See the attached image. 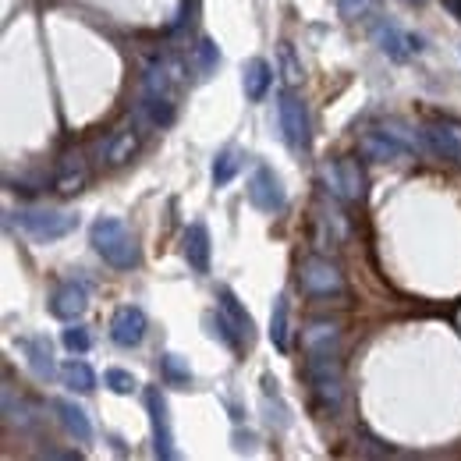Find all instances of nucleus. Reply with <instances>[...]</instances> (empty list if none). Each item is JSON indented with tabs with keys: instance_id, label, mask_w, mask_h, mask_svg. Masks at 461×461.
<instances>
[{
	"instance_id": "obj_21",
	"label": "nucleus",
	"mask_w": 461,
	"mask_h": 461,
	"mask_svg": "<svg viewBox=\"0 0 461 461\" xmlns=\"http://www.w3.org/2000/svg\"><path fill=\"white\" fill-rule=\"evenodd\" d=\"M135 149H139V135H135V131H114V135L104 142V160H107L111 167H121V164H128V160L135 157Z\"/></svg>"
},
{
	"instance_id": "obj_1",
	"label": "nucleus",
	"mask_w": 461,
	"mask_h": 461,
	"mask_svg": "<svg viewBox=\"0 0 461 461\" xmlns=\"http://www.w3.org/2000/svg\"><path fill=\"white\" fill-rule=\"evenodd\" d=\"M89 241L104 256V263H111L114 270H131L139 263V245H135L131 230L124 228V221H117V217H100L89 228Z\"/></svg>"
},
{
	"instance_id": "obj_10",
	"label": "nucleus",
	"mask_w": 461,
	"mask_h": 461,
	"mask_svg": "<svg viewBox=\"0 0 461 461\" xmlns=\"http://www.w3.org/2000/svg\"><path fill=\"white\" fill-rule=\"evenodd\" d=\"M146 408H149V419H153V451H157V458H174L171 419H167V402H164L160 387L146 391Z\"/></svg>"
},
{
	"instance_id": "obj_28",
	"label": "nucleus",
	"mask_w": 461,
	"mask_h": 461,
	"mask_svg": "<svg viewBox=\"0 0 461 461\" xmlns=\"http://www.w3.org/2000/svg\"><path fill=\"white\" fill-rule=\"evenodd\" d=\"M376 7H380V0H338V11H341V18H348V22H358V18L373 14Z\"/></svg>"
},
{
	"instance_id": "obj_20",
	"label": "nucleus",
	"mask_w": 461,
	"mask_h": 461,
	"mask_svg": "<svg viewBox=\"0 0 461 461\" xmlns=\"http://www.w3.org/2000/svg\"><path fill=\"white\" fill-rule=\"evenodd\" d=\"M217 64H221V50H217V43H213L210 36H203V40L192 47L188 68H192V71H195V78L203 82V78H210V75L217 71Z\"/></svg>"
},
{
	"instance_id": "obj_27",
	"label": "nucleus",
	"mask_w": 461,
	"mask_h": 461,
	"mask_svg": "<svg viewBox=\"0 0 461 461\" xmlns=\"http://www.w3.org/2000/svg\"><path fill=\"white\" fill-rule=\"evenodd\" d=\"M160 366H164L167 384H174V387H188V384H192V369L181 362V355H164Z\"/></svg>"
},
{
	"instance_id": "obj_13",
	"label": "nucleus",
	"mask_w": 461,
	"mask_h": 461,
	"mask_svg": "<svg viewBox=\"0 0 461 461\" xmlns=\"http://www.w3.org/2000/svg\"><path fill=\"white\" fill-rule=\"evenodd\" d=\"M89 309V291L86 285H75V281H64L54 294H50V312L58 316V320H78L82 312Z\"/></svg>"
},
{
	"instance_id": "obj_9",
	"label": "nucleus",
	"mask_w": 461,
	"mask_h": 461,
	"mask_svg": "<svg viewBox=\"0 0 461 461\" xmlns=\"http://www.w3.org/2000/svg\"><path fill=\"white\" fill-rule=\"evenodd\" d=\"M146 330H149V320L139 305H121L111 316V341L117 348H139L146 341Z\"/></svg>"
},
{
	"instance_id": "obj_24",
	"label": "nucleus",
	"mask_w": 461,
	"mask_h": 461,
	"mask_svg": "<svg viewBox=\"0 0 461 461\" xmlns=\"http://www.w3.org/2000/svg\"><path fill=\"white\" fill-rule=\"evenodd\" d=\"M270 341L277 351H288V298L277 294L274 312H270Z\"/></svg>"
},
{
	"instance_id": "obj_14",
	"label": "nucleus",
	"mask_w": 461,
	"mask_h": 461,
	"mask_svg": "<svg viewBox=\"0 0 461 461\" xmlns=\"http://www.w3.org/2000/svg\"><path fill=\"white\" fill-rule=\"evenodd\" d=\"M270 82H274V68H270L267 60L263 58L245 60V68H241V86H245V96H249L252 104H259V100L270 93Z\"/></svg>"
},
{
	"instance_id": "obj_11",
	"label": "nucleus",
	"mask_w": 461,
	"mask_h": 461,
	"mask_svg": "<svg viewBox=\"0 0 461 461\" xmlns=\"http://www.w3.org/2000/svg\"><path fill=\"white\" fill-rule=\"evenodd\" d=\"M404 153L408 149H404L387 128H376V131H362L358 135V157L369 160V164H391V160H402Z\"/></svg>"
},
{
	"instance_id": "obj_32",
	"label": "nucleus",
	"mask_w": 461,
	"mask_h": 461,
	"mask_svg": "<svg viewBox=\"0 0 461 461\" xmlns=\"http://www.w3.org/2000/svg\"><path fill=\"white\" fill-rule=\"evenodd\" d=\"M281 58L288 64V82H302V68L294 64V54H291V47L285 43V50H281Z\"/></svg>"
},
{
	"instance_id": "obj_22",
	"label": "nucleus",
	"mask_w": 461,
	"mask_h": 461,
	"mask_svg": "<svg viewBox=\"0 0 461 461\" xmlns=\"http://www.w3.org/2000/svg\"><path fill=\"white\" fill-rule=\"evenodd\" d=\"M60 380H64L71 391H78V394L96 391V373H93L82 358H68V362L60 366Z\"/></svg>"
},
{
	"instance_id": "obj_23",
	"label": "nucleus",
	"mask_w": 461,
	"mask_h": 461,
	"mask_svg": "<svg viewBox=\"0 0 461 461\" xmlns=\"http://www.w3.org/2000/svg\"><path fill=\"white\" fill-rule=\"evenodd\" d=\"M86 181H89V171H86L82 157H64V164H60V171H58V181H54L58 192L71 195V192H78Z\"/></svg>"
},
{
	"instance_id": "obj_7",
	"label": "nucleus",
	"mask_w": 461,
	"mask_h": 461,
	"mask_svg": "<svg viewBox=\"0 0 461 461\" xmlns=\"http://www.w3.org/2000/svg\"><path fill=\"white\" fill-rule=\"evenodd\" d=\"M323 181H327L330 195L341 199V203H358V199L366 195V174H362V167H358L351 157L330 160V164L323 167Z\"/></svg>"
},
{
	"instance_id": "obj_6",
	"label": "nucleus",
	"mask_w": 461,
	"mask_h": 461,
	"mask_svg": "<svg viewBox=\"0 0 461 461\" xmlns=\"http://www.w3.org/2000/svg\"><path fill=\"white\" fill-rule=\"evenodd\" d=\"M277 114H281V131L288 139V146L294 153H305L309 149V107L305 100L294 93V89H285L281 93V104H277Z\"/></svg>"
},
{
	"instance_id": "obj_18",
	"label": "nucleus",
	"mask_w": 461,
	"mask_h": 461,
	"mask_svg": "<svg viewBox=\"0 0 461 461\" xmlns=\"http://www.w3.org/2000/svg\"><path fill=\"white\" fill-rule=\"evenodd\" d=\"M217 298H221V312L228 316L230 327H234V330L241 334V341L249 345V341H252V330H256V327H252V316L241 309V302L234 298V291L230 288H217Z\"/></svg>"
},
{
	"instance_id": "obj_5",
	"label": "nucleus",
	"mask_w": 461,
	"mask_h": 461,
	"mask_svg": "<svg viewBox=\"0 0 461 461\" xmlns=\"http://www.w3.org/2000/svg\"><path fill=\"white\" fill-rule=\"evenodd\" d=\"M419 139H422V149L433 153L437 160H451L461 164V121L451 117H433L419 128Z\"/></svg>"
},
{
	"instance_id": "obj_8",
	"label": "nucleus",
	"mask_w": 461,
	"mask_h": 461,
	"mask_svg": "<svg viewBox=\"0 0 461 461\" xmlns=\"http://www.w3.org/2000/svg\"><path fill=\"white\" fill-rule=\"evenodd\" d=\"M249 203L263 213H281L288 206V192L281 185V177L274 174V167H256L252 177H249Z\"/></svg>"
},
{
	"instance_id": "obj_30",
	"label": "nucleus",
	"mask_w": 461,
	"mask_h": 461,
	"mask_svg": "<svg viewBox=\"0 0 461 461\" xmlns=\"http://www.w3.org/2000/svg\"><path fill=\"white\" fill-rule=\"evenodd\" d=\"M60 341H64L68 351H78V355H82V351H89V348H93V334H89L86 327H71V330H64V334H60Z\"/></svg>"
},
{
	"instance_id": "obj_26",
	"label": "nucleus",
	"mask_w": 461,
	"mask_h": 461,
	"mask_svg": "<svg viewBox=\"0 0 461 461\" xmlns=\"http://www.w3.org/2000/svg\"><path fill=\"white\" fill-rule=\"evenodd\" d=\"M238 171H241V153H238L234 146H228V149L213 160V185H228Z\"/></svg>"
},
{
	"instance_id": "obj_31",
	"label": "nucleus",
	"mask_w": 461,
	"mask_h": 461,
	"mask_svg": "<svg viewBox=\"0 0 461 461\" xmlns=\"http://www.w3.org/2000/svg\"><path fill=\"white\" fill-rule=\"evenodd\" d=\"M104 384H107L114 394H131V391H135V376L124 373V369H107V373H104Z\"/></svg>"
},
{
	"instance_id": "obj_29",
	"label": "nucleus",
	"mask_w": 461,
	"mask_h": 461,
	"mask_svg": "<svg viewBox=\"0 0 461 461\" xmlns=\"http://www.w3.org/2000/svg\"><path fill=\"white\" fill-rule=\"evenodd\" d=\"M146 111L157 124H171L174 121V104L171 96H146Z\"/></svg>"
},
{
	"instance_id": "obj_17",
	"label": "nucleus",
	"mask_w": 461,
	"mask_h": 461,
	"mask_svg": "<svg viewBox=\"0 0 461 461\" xmlns=\"http://www.w3.org/2000/svg\"><path fill=\"white\" fill-rule=\"evenodd\" d=\"M54 411H58L60 426H64L78 444H89V440H93V422H89V415H86L75 402L58 398V402H54Z\"/></svg>"
},
{
	"instance_id": "obj_4",
	"label": "nucleus",
	"mask_w": 461,
	"mask_h": 461,
	"mask_svg": "<svg viewBox=\"0 0 461 461\" xmlns=\"http://www.w3.org/2000/svg\"><path fill=\"white\" fill-rule=\"evenodd\" d=\"M14 224L36 241H60L78 228V213H68V210H18Z\"/></svg>"
},
{
	"instance_id": "obj_3",
	"label": "nucleus",
	"mask_w": 461,
	"mask_h": 461,
	"mask_svg": "<svg viewBox=\"0 0 461 461\" xmlns=\"http://www.w3.org/2000/svg\"><path fill=\"white\" fill-rule=\"evenodd\" d=\"M298 288L305 291L309 298H341L348 285L338 263H330L323 256H309L298 267Z\"/></svg>"
},
{
	"instance_id": "obj_2",
	"label": "nucleus",
	"mask_w": 461,
	"mask_h": 461,
	"mask_svg": "<svg viewBox=\"0 0 461 461\" xmlns=\"http://www.w3.org/2000/svg\"><path fill=\"white\" fill-rule=\"evenodd\" d=\"M305 380L312 387V398L320 408L327 411H338L345 402V369H341V358L338 351H327V355H309L305 362Z\"/></svg>"
},
{
	"instance_id": "obj_19",
	"label": "nucleus",
	"mask_w": 461,
	"mask_h": 461,
	"mask_svg": "<svg viewBox=\"0 0 461 461\" xmlns=\"http://www.w3.org/2000/svg\"><path fill=\"white\" fill-rule=\"evenodd\" d=\"M18 348L29 355V366H32L36 376H43V380L54 376V355H50V341L47 338H25V341H18Z\"/></svg>"
},
{
	"instance_id": "obj_12",
	"label": "nucleus",
	"mask_w": 461,
	"mask_h": 461,
	"mask_svg": "<svg viewBox=\"0 0 461 461\" xmlns=\"http://www.w3.org/2000/svg\"><path fill=\"white\" fill-rule=\"evenodd\" d=\"M373 43L380 47V54H387L391 60H408L411 54L422 50V40L408 36V32H402V29L391 25V22H380V25L373 29Z\"/></svg>"
},
{
	"instance_id": "obj_33",
	"label": "nucleus",
	"mask_w": 461,
	"mask_h": 461,
	"mask_svg": "<svg viewBox=\"0 0 461 461\" xmlns=\"http://www.w3.org/2000/svg\"><path fill=\"white\" fill-rule=\"evenodd\" d=\"M415 4H422V0H415Z\"/></svg>"
},
{
	"instance_id": "obj_15",
	"label": "nucleus",
	"mask_w": 461,
	"mask_h": 461,
	"mask_svg": "<svg viewBox=\"0 0 461 461\" xmlns=\"http://www.w3.org/2000/svg\"><path fill=\"white\" fill-rule=\"evenodd\" d=\"M185 259H188V267L195 274H206L210 270V230H206V224H199V221L185 230Z\"/></svg>"
},
{
	"instance_id": "obj_16",
	"label": "nucleus",
	"mask_w": 461,
	"mask_h": 461,
	"mask_svg": "<svg viewBox=\"0 0 461 461\" xmlns=\"http://www.w3.org/2000/svg\"><path fill=\"white\" fill-rule=\"evenodd\" d=\"M302 341H305V351H309V355H327V351H338L341 330H338V323H330V320H312V323L305 327Z\"/></svg>"
},
{
	"instance_id": "obj_25",
	"label": "nucleus",
	"mask_w": 461,
	"mask_h": 461,
	"mask_svg": "<svg viewBox=\"0 0 461 461\" xmlns=\"http://www.w3.org/2000/svg\"><path fill=\"white\" fill-rule=\"evenodd\" d=\"M142 93L146 96H171V71H167V64H149L146 68Z\"/></svg>"
}]
</instances>
